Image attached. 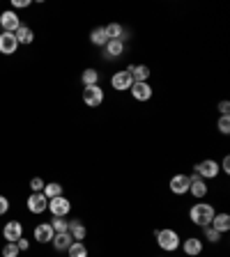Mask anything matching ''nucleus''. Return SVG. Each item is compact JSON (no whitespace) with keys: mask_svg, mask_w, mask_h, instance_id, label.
Returning <instances> with one entry per match:
<instances>
[{"mask_svg":"<svg viewBox=\"0 0 230 257\" xmlns=\"http://www.w3.org/2000/svg\"><path fill=\"white\" fill-rule=\"evenodd\" d=\"M214 207L212 204H207V202H196L191 209H189V221L194 223V225H198V227H207L210 223H212V218H214Z\"/></svg>","mask_w":230,"mask_h":257,"instance_id":"nucleus-1","label":"nucleus"},{"mask_svg":"<svg viewBox=\"0 0 230 257\" xmlns=\"http://www.w3.org/2000/svg\"><path fill=\"white\" fill-rule=\"evenodd\" d=\"M154 237H157V244H159V248H161V251L175 253L177 248H180V234H177L175 230H170V227L157 230V232H154Z\"/></svg>","mask_w":230,"mask_h":257,"instance_id":"nucleus-2","label":"nucleus"},{"mask_svg":"<svg viewBox=\"0 0 230 257\" xmlns=\"http://www.w3.org/2000/svg\"><path fill=\"white\" fill-rule=\"evenodd\" d=\"M196 174H200L203 179H214L219 172H221V168H219L217 161H212V159H205V161L196 163Z\"/></svg>","mask_w":230,"mask_h":257,"instance_id":"nucleus-3","label":"nucleus"},{"mask_svg":"<svg viewBox=\"0 0 230 257\" xmlns=\"http://www.w3.org/2000/svg\"><path fill=\"white\" fill-rule=\"evenodd\" d=\"M111 85H113V90L117 92H129V87L133 85V78L127 69H122V72H115L111 76Z\"/></svg>","mask_w":230,"mask_h":257,"instance_id":"nucleus-4","label":"nucleus"},{"mask_svg":"<svg viewBox=\"0 0 230 257\" xmlns=\"http://www.w3.org/2000/svg\"><path fill=\"white\" fill-rule=\"evenodd\" d=\"M83 103L90 108H97L104 103V90L99 85H90V87H85L83 90Z\"/></svg>","mask_w":230,"mask_h":257,"instance_id":"nucleus-5","label":"nucleus"},{"mask_svg":"<svg viewBox=\"0 0 230 257\" xmlns=\"http://www.w3.org/2000/svg\"><path fill=\"white\" fill-rule=\"evenodd\" d=\"M0 28H2V32H12V35L18 30V28H21V18L16 16L14 9L0 14Z\"/></svg>","mask_w":230,"mask_h":257,"instance_id":"nucleus-6","label":"nucleus"},{"mask_svg":"<svg viewBox=\"0 0 230 257\" xmlns=\"http://www.w3.org/2000/svg\"><path fill=\"white\" fill-rule=\"evenodd\" d=\"M49 209L53 216H62V218H65V216L72 211V202H69L65 195H58V197H53V200H49Z\"/></svg>","mask_w":230,"mask_h":257,"instance_id":"nucleus-7","label":"nucleus"},{"mask_svg":"<svg viewBox=\"0 0 230 257\" xmlns=\"http://www.w3.org/2000/svg\"><path fill=\"white\" fill-rule=\"evenodd\" d=\"M28 209H30V214H44V211L49 209L46 195H44V193H30V197H28Z\"/></svg>","mask_w":230,"mask_h":257,"instance_id":"nucleus-8","label":"nucleus"},{"mask_svg":"<svg viewBox=\"0 0 230 257\" xmlns=\"http://www.w3.org/2000/svg\"><path fill=\"white\" fill-rule=\"evenodd\" d=\"M2 237L7 239V244H16V241L23 237V225L18 221H9L2 227Z\"/></svg>","mask_w":230,"mask_h":257,"instance_id":"nucleus-9","label":"nucleus"},{"mask_svg":"<svg viewBox=\"0 0 230 257\" xmlns=\"http://www.w3.org/2000/svg\"><path fill=\"white\" fill-rule=\"evenodd\" d=\"M189 193H191L196 200L207 195V184L200 174H191V177H189Z\"/></svg>","mask_w":230,"mask_h":257,"instance_id":"nucleus-10","label":"nucleus"},{"mask_svg":"<svg viewBox=\"0 0 230 257\" xmlns=\"http://www.w3.org/2000/svg\"><path fill=\"white\" fill-rule=\"evenodd\" d=\"M170 193H175V195H184L189 193V174H173V179H170Z\"/></svg>","mask_w":230,"mask_h":257,"instance_id":"nucleus-11","label":"nucleus"},{"mask_svg":"<svg viewBox=\"0 0 230 257\" xmlns=\"http://www.w3.org/2000/svg\"><path fill=\"white\" fill-rule=\"evenodd\" d=\"M16 48H18V42H16V37H14L12 32H2V35H0V53L14 55L16 53Z\"/></svg>","mask_w":230,"mask_h":257,"instance_id":"nucleus-12","label":"nucleus"},{"mask_svg":"<svg viewBox=\"0 0 230 257\" xmlns=\"http://www.w3.org/2000/svg\"><path fill=\"white\" fill-rule=\"evenodd\" d=\"M129 92H131V96L136 99V101H150L152 99L150 83H133L131 87H129Z\"/></svg>","mask_w":230,"mask_h":257,"instance_id":"nucleus-13","label":"nucleus"},{"mask_svg":"<svg viewBox=\"0 0 230 257\" xmlns=\"http://www.w3.org/2000/svg\"><path fill=\"white\" fill-rule=\"evenodd\" d=\"M122 53H124V42H120V39H111V42L104 46V58H106V60H115V58H120Z\"/></svg>","mask_w":230,"mask_h":257,"instance_id":"nucleus-14","label":"nucleus"},{"mask_svg":"<svg viewBox=\"0 0 230 257\" xmlns=\"http://www.w3.org/2000/svg\"><path fill=\"white\" fill-rule=\"evenodd\" d=\"M182 251H184L187 257H198L200 253H203V241H200L198 237H189V239H184V244H182Z\"/></svg>","mask_w":230,"mask_h":257,"instance_id":"nucleus-15","label":"nucleus"},{"mask_svg":"<svg viewBox=\"0 0 230 257\" xmlns=\"http://www.w3.org/2000/svg\"><path fill=\"white\" fill-rule=\"evenodd\" d=\"M127 72L131 74L133 83H147V78H150V67L145 65H129Z\"/></svg>","mask_w":230,"mask_h":257,"instance_id":"nucleus-16","label":"nucleus"},{"mask_svg":"<svg viewBox=\"0 0 230 257\" xmlns=\"http://www.w3.org/2000/svg\"><path fill=\"white\" fill-rule=\"evenodd\" d=\"M53 227H51V223H39V225L35 227V239L39 241V244H49L51 239H53Z\"/></svg>","mask_w":230,"mask_h":257,"instance_id":"nucleus-17","label":"nucleus"},{"mask_svg":"<svg viewBox=\"0 0 230 257\" xmlns=\"http://www.w3.org/2000/svg\"><path fill=\"white\" fill-rule=\"evenodd\" d=\"M51 241H53V248H55V251H69V246H72L74 244V239H72V237H69V232H58V234H53V239H51Z\"/></svg>","mask_w":230,"mask_h":257,"instance_id":"nucleus-18","label":"nucleus"},{"mask_svg":"<svg viewBox=\"0 0 230 257\" xmlns=\"http://www.w3.org/2000/svg\"><path fill=\"white\" fill-rule=\"evenodd\" d=\"M210 225L214 227V230H217V232H228L230 230V216L226 214V211H221V214H214V218H212V223H210Z\"/></svg>","mask_w":230,"mask_h":257,"instance_id":"nucleus-19","label":"nucleus"},{"mask_svg":"<svg viewBox=\"0 0 230 257\" xmlns=\"http://www.w3.org/2000/svg\"><path fill=\"white\" fill-rule=\"evenodd\" d=\"M69 237H72L74 241H83L85 237H88V230H85V225L81 221H69Z\"/></svg>","mask_w":230,"mask_h":257,"instance_id":"nucleus-20","label":"nucleus"},{"mask_svg":"<svg viewBox=\"0 0 230 257\" xmlns=\"http://www.w3.org/2000/svg\"><path fill=\"white\" fill-rule=\"evenodd\" d=\"M14 37H16L18 46H21V44H23V46H28V44H32V39H35V32H32V28H28V25L21 23V28L14 32Z\"/></svg>","mask_w":230,"mask_h":257,"instance_id":"nucleus-21","label":"nucleus"},{"mask_svg":"<svg viewBox=\"0 0 230 257\" xmlns=\"http://www.w3.org/2000/svg\"><path fill=\"white\" fill-rule=\"evenodd\" d=\"M104 30H106V37L111 39H120V42H124V28H122L120 23H109L104 25Z\"/></svg>","mask_w":230,"mask_h":257,"instance_id":"nucleus-22","label":"nucleus"},{"mask_svg":"<svg viewBox=\"0 0 230 257\" xmlns=\"http://www.w3.org/2000/svg\"><path fill=\"white\" fill-rule=\"evenodd\" d=\"M90 42L95 44V46H106L109 44V37H106V30H104V25H99V28H95V30L90 32Z\"/></svg>","mask_w":230,"mask_h":257,"instance_id":"nucleus-23","label":"nucleus"},{"mask_svg":"<svg viewBox=\"0 0 230 257\" xmlns=\"http://www.w3.org/2000/svg\"><path fill=\"white\" fill-rule=\"evenodd\" d=\"M81 81H83L85 87H90V85H99V72L97 69H85L81 74Z\"/></svg>","mask_w":230,"mask_h":257,"instance_id":"nucleus-24","label":"nucleus"},{"mask_svg":"<svg viewBox=\"0 0 230 257\" xmlns=\"http://www.w3.org/2000/svg\"><path fill=\"white\" fill-rule=\"evenodd\" d=\"M44 195H46V200H53V197L62 195V184H58V181H51V184H44Z\"/></svg>","mask_w":230,"mask_h":257,"instance_id":"nucleus-25","label":"nucleus"},{"mask_svg":"<svg viewBox=\"0 0 230 257\" xmlns=\"http://www.w3.org/2000/svg\"><path fill=\"white\" fill-rule=\"evenodd\" d=\"M67 253H69V257H88V246L83 241H74Z\"/></svg>","mask_w":230,"mask_h":257,"instance_id":"nucleus-26","label":"nucleus"},{"mask_svg":"<svg viewBox=\"0 0 230 257\" xmlns=\"http://www.w3.org/2000/svg\"><path fill=\"white\" fill-rule=\"evenodd\" d=\"M51 227H53L55 234H58V232H67V230H69V221H65L62 216H55L53 221H51Z\"/></svg>","mask_w":230,"mask_h":257,"instance_id":"nucleus-27","label":"nucleus"},{"mask_svg":"<svg viewBox=\"0 0 230 257\" xmlns=\"http://www.w3.org/2000/svg\"><path fill=\"white\" fill-rule=\"evenodd\" d=\"M203 237H205L207 241H212V244H217L219 239H221V232H217L212 225H207V227H203Z\"/></svg>","mask_w":230,"mask_h":257,"instance_id":"nucleus-28","label":"nucleus"},{"mask_svg":"<svg viewBox=\"0 0 230 257\" xmlns=\"http://www.w3.org/2000/svg\"><path fill=\"white\" fill-rule=\"evenodd\" d=\"M217 129L224 133V136H228V133H230V115H221V117H219Z\"/></svg>","mask_w":230,"mask_h":257,"instance_id":"nucleus-29","label":"nucleus"},{"mask_svg":"<svg viewBox=\"0 0 230 257\" xmlns=\"http://www.w3.org/2000/svg\"><path fill=\"white\" fill-rule=\"evenodd\" d=\"M18 246L16 244H5V248H2V257H18Z\"/></svg>","mask_w":230,"mask_h":257,"instance_id":"nucleus-30","label":"nucleus"},{"mask_svg":"<svg viewBox=\"0 0 230 257\" xmlns=\"http://www.w3.org/2000/svg\"><path fill=\"white\" fill-rule=\"evenodd\" d=\"M30 191L32 193H42L44 191V179L42 177H32L30 179Z\"/></svg>","mask_w":230,"mask_h":257,"instance_id":"nucleus-31","label":"nucleus"},{"mask_svg":"<svg viewBox=\"0 0 230 257\" xmlns=\"http://www.w3.org/2000/svg\"><path fill=\"white\" fill-rule=\"evenodd\" d=\"M7 209H9V200L5 195H0V216L7 214Z\"/></svg>","mask_w":230,"mask_h":257,"instance_id":"nucleus-32","label":"nucleus"},{"mask_svg":"<svg viewBox=\"0 0 230 257\" xmlns=\"http://www.w3.org/2000/svg\"><path fill=\"white\" fill-rule=\"evenodd\" d=\"M28 5H30V0H12V7H14V9H25Z\"/></svg>","mask_w":230,"mask_h":257,"instance_id":"nucleus-33","label":"nucleus"},{"mask_svg":"<svg viewBox=\"0 0 230 257\" xmlns=\"http://www.w3.org/2000/svg\"><path fill=\"white\" fill-rule=\"evenodd\" d=\"M219 113H221V115H228V113H230V103H228V101H219Z\"/></svg>","mask_w":230,"mask_h":257,"instance_id":"nucleus-34","label":"nucleus"},{"mask_svg":"<svg viewBox=\"0 0 230 257\" xmlns=\"http://www.w3.org/2000/svg\"><path fill=\"white\" fill-rule=\"evenodd\" d=\"M16 246H18V251H28V248H30V241H28V239H23V237H21V239L16 241Z\"/></svg>","mask_w":230,"mask_h":257,"instance_id":"nucleus-35","label":"nucleus"},{"mask_svg":"<svg viewBox=\"0 0 230 257\" xmlns=\"http://www.w3.org/2000/svg\"><path fill=\"white\" fill-rule=\"evenodd\" d=\"M219 168H221L224 172H230V156H226V159H224V163H221V166H219Z\"/></svg>","mask_w":230,"mask_h":257,"instance_id":"nucleus-36","label":"nucleus"}]
</instances>
